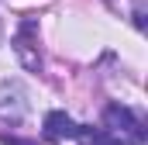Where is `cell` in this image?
I'll return each instance as SVG.
<instances>
[{
  "label": "cell",
  "instance_id": "6da1fadb",
  "mask_svg": "<svg viewBox=\"0 0 148 145\" xmlns=\"http://www.w3.org/2000/svg\"><path fill=\"white\" fill-rule=\"evenodd\" d=\"M103 124L110 128L114 135H127V142H145V124H141V117L134 114V110H127V107H121V104H110V107L103 110Z\"/></svg>",
  "mask_w": 148,
  "mask_h": 145
},
{
  "label": "cell",
  "instance_id": "7a4b0ae2",
  "mask_svg": "<svg viewBox=\"0 0 148 145\" xmlns=\"http://www.w3.org/2000/svg\"><path fill=\"white\" fill-rule=\"evenodd\" d=\"M31 35H35V17H24L21 28H17V38H14V52L21 55V62H24L31 72H38L41 69V55H38L35 45H31Z\"/></svg>",
  "mask_w": 148,
  "mask_h": 145
},
{
  "label": "cell",
  "instance_id": "3957f363",
  "mask_svg": "<svg viewBox=\"0 0 148 145\" xmlns=\"http://www.w3.org/2000/svg\"><path fill=\"white\" fill-rule=\"evenodd\" d=\"M76 131H79V124H76L66 110H48V114H45V135H48L52 142L76 138Z\"/></svg>",
  "mask_w": 148,
  "mask_h": 145
},
{
  "label": "cell",
  "instance_id": "277c9868",
  "mask_svg": "<svg viewBox=\"0 0 148 145\" xmlns=\"http://www.w3.org/2000/svg\"><path fill=\"white\" fill-rule=\"evenodd\" d=\"M76 135H79V138H86L90 145H127L124 138H121V135H114L110 128H103V131H90V128H79Z\"/></svg>",
  "mask_w": 148,
  "mask_h": 145
},
{
  "label": "cell",
  "instance_id": "5b68a950",
  "mask_svg": "<svg viewBox=\"0 0 148 145\" xmlns=\"http://www.w3.org/2000/svg\"><path fill=\"white\" fill-rule=\"evenodd\" d=\"M134 28H138V31H145V7H141V3L134 7Z\"/></svg>",
  "mask_w": 148,
  "mask_h": 145
},
{
  "label": "cell",
  "instance_id": "8992f818",
  "mask_svg": "<svg viewBox=\"0 0 148 145\" xmlns=\"http://www.w3.org/2000/svg\"><path fill=\"white\" fill-rule=\"evenodd\" d=\"M7 145H31V142H21V138H3Z\"/></svg>",
  "mask_w": 148,
  "mask_h": 145
},
{
  "label": "cell",
  "instance_id": "52a82bcc",
  "mask_svg": "<svg viewBox=\"0 0 148 145\" xmlns=\"http://www.w3.org/2000/svg\"><path fill=\"white\" fill-rule=\"evenodd\" d=\"M0 35H3V28H0Z\"/></svg>",
  "mask_w": 148,
  "mask_h": 145
}]
</instances>
